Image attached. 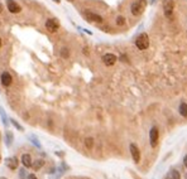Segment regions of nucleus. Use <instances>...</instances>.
I'll list each match as a JSON object with an SVG mask.
<instances>
[{"instance_id":"obj_1","label":"nucleus","mask_w":187,"mask_h":179,"mask_svg":"<svg viewBox=\"0 0 187 179\" xmlns=\"http://www.w3.org/2000/svg\"><path fill=\"white\" fill-rule=\"evenodd\" d=\"M146 8H147V0H137V1L131 4L130 11L133 15L138 16V15L143 14V11L146 10Z\"/></svg>"},{"instance_id":"obj_2","label":"nucleus","mask_w":187,"mask_h":179,"mask_svg":"<svg viewBox=\"0 0 187 179\" xmlns=\"http://www.w3.org/2000/svg\"><path fill=\"white\" fill-rule=\"evenodd\" d=\"M135 46L140 51H146V49L149 47V37L147 33H142L138 35V38L135 39Z\"/></svg>"},{"instance_id":"obj_3","label":"nucleus","mask_w":187,"mask_h":179,"mask_svg":"<svg viewBox=\"0 0 187 179\" xmlns=\"http://www.w3.org/2000/svg\"><path fill=\"white\" fill-rule=\"evenodd\" d=\"M46 29L48 30L50 33H56L57 30L59 29V20L57 19V18H50V19L46 20Z\"/></svg>"},{"instance_id":"obj_4","label":"nucleus","mask_w":187,"mask_h":179,"mask_svg":"<svg viewBox=\"0 0 187 179\" xmlns=\"http://www.w3.org/2000/svg\"><path fill=\"white\" fill-rule=\"evenodd\" d=\"M173 9H174V1L173 0H164L163 1V11H164V15L167 18H172Z\"/></svg>"},{"instance_id":"obj_5","label":"nucleus","mask_w":187,"mask_h":179,"mask_svg":"<svg viewBox=\"0 0 187 179\" xmlns=\"http://www.w3.org/2000/svg\"><path fill=\"white\" fill-rule=\"evenodd\" d=\"M7 8L13 14H18L22 11V7L17 1H14V0H7Z\"/></svg>"},{"instance_id":"obj_6","label":"nucleus","mask_w":187,"mask_h":179,"mask_svg":"<svg viewBox=\"0 0 187 179\" xmlns=\"http://www.w3.org/2000/svg\"><path fill=\"white\" fill-rule=\"evenodd\" d=\"M158 136H159L158 129H157L155 126L150 129V131H149V140H150V145H152V148H155L157 146V143H158Z\"/></svg>"},{"instance_id":"obj_7","label":"nucleus","mask_w":187,"mask_h":179,"mask_svg":"<svg viewBox=\"0 0 187 179\" xmlns=\"http://www.w3.org/2000/svg\"><path fill=\"white\" fill-rule=\"evenodd\" d=\"M116 59H118V58H116V55H115V54H113V53H106V54L102 55V62H104V64L107 66V67H110V66H114V64H115Z\"/></svg>"},{"instance_id":"obj_8","label":"nucleus","mask_w":187,"mask_h":179,"mask_svg":"<svg viewBox=\"0 0 187 179\" xmlns=\"http://www.w3.org/2000/svg\"><path fill=\"white\" fill-rule=\"evenodd\" d=\"M0 81H2V85L4 87H9V86L13 83V77H11L9 72H3L2 77H0Z\"/></svg>"},{"instance_id":"obj_9","label":"nucleus","mask_w":187,"mask_h":179,"mask_svg":"<svg viewBox=\"0 0 187 179\" xmlns=\"http://www.w3.org/2000/svg\"><path fill=\"white\" fill-rule=\"evenodd\" d=\"M129 149H130V153H131L133 160H134L135 163H139L140 162V151H139V149H138V146L135 144H130Z\"/></svg>"},{"instance_id":"obj_10","label":"nucleus","mask_w":187,"mask_h":179,"mask_svg":"<svg viewBox=\"0 0 187 179\" xmlns=\"http://www.w3.org/2000/svg\"><path fill=\"white\" fill-rule=\"evenodd\" d=\"M85 16L89 22H95V23H102V16L99 14L91 13V11H85Z\"/></svg>"},{"instance_id":"obj_11","label":"nucleus","mask_w":187,"mask_h":179,"mask_svg":"<svg viewBox=\"0 0 187 179\" xmlns=\"http://www.w3.org/2000/svg\"><path fill=\"white\" fill-rule=\"evenodd\" d=\"M22 163L26 168H31L32 166V157L31 154H23L22 155Z\"/></svg>"},{"instance_id":"obj_12","label":"nucleus","mask_w":187,"mask_h":179,"mask_svg":"<svg viewBox=\"0 0 187 179\" xmlns=\"http://www.w3.org/2000/svg\"><path fill=\"white\" fill-rule=\"evenodd\" d=\"M44 160L43 159H37V160H34V162H32V166H33V169H35V170H38V169H41L42 166L44 165Z\"/></svg>"},{"instance_id":"obj_13","label":"nucleus","mask_w":187,"mask_h":179,"mask_svg":"<svg viewBox=\"0 0 187 179\" xmlns=\"http://www.w3.org/2000/svg\"><path fill=\"white\" fill-rule=\"evenodd\" d=\"M7 165L9 166L10 169H17V168H18V159H17V158H11V159H8Z\"/></svg>"},{"instance_id":"obj_14","label":"nucleus","mask_w":187,"mask_h":179,"mask_svg":"<svg viewBox=\"0 0 187 179\" xmlns=\"http://www.w3.org/2000/svg\"><path fill=\"white\" fill-rule=\"evenodd\" d=\"M178 111H179L181 116L187 117V103H185V102L181 103V105H179V107H178Z\"/></svg>"},{"instance_id":"obj_15","label":"nucleus","mask_w":187,"mask_h":179,"mask_svg":"<svg viewBox=\"0 0 187 179\" xmlns=\"http://www.w3.org/2000/svg\"><path fill=\"white\" fill-rule=\"evenodd\" d=\"M125 18L124 16H122V15H119L118 18H116V25H119V27H123L124 24H125Z\"/></svg>"},{"instance_id":"obj_16","label":"nucleus","mask_w":187,"mask_h":179,"mask_svg":"<svg viewBox=\"0 0 187 179\" xmlns=\"http://www.w3.org/2000/svg\"><path fill=\"white\" fill-rule=\"evenodd\" d=\"M85 145H86L87 149H91V148L94 146V139L92 138H87L85 140Z\"/></svg>"},{"instance_id":"obj_17","label":"nucleus","mask_w":187,"mask_h":179,"mask_svg":"<svg viewBox=\"0 0 187 179\" xmlns=\"http://www.w3.org/2000/svg\"><path fill=\"white\" fill-rule=\"evenodd\" d=\"M59 54H61V57H63V58H68V49L67 48H62L61 52H59Z\"/></svg>"},{"instance_id":"obj_18","label":"nucleus","mask_w":187,"mask_h":179,"mask_svg":"<svg viewBox=\"0 0 187 179\" xmlns=\"http://www.w3.org/2000/svg\"><path fill=\"white\" fill-rule=\"evenodd\" d=\"M171 177L172 179H181V175L177 170H171Z\"/></svg>"},{"instance_id":"obj_19","label":"nucleus","mask_w":187,"mask_h":179,"mask_svg":"<svg viewBox=\"0 0 187 179\" xmlns=\"http://www.w3.org/2000/svg\"><path fill=\"white\" fill-rule=\"evenodd\" d=\"M10 121H11V124H13V125H14V126H15V127L18 129V130H20V131H23V127H22V126H20L19 124H18V122H17L15 120H13V119H10Z\"/></svg>"},{"instance_id":"obj_20","label":"nucleus","mask_w":187,"mask_h":179,"mask_svg":"<svg viewBox=\"0 0 187 179\" xmlns=\"http://www.w3.org/2000/svg\"><path fill=\"white\" fill-rule=\"evenodd\" d=\"M28 179H38V178L35 177L34 174H29V175H28Z\"/></svg>"},{"instance_id":"obj_21","label":"nucleus","mask_w":187,"mask_h":179,"mask_svg":"<svg viewBox=\"0 0 187 179\" xmlns=\"http://www.w3.org/2000/svg\"><path fill=\"white\" fill-rule=\"evenodd\" d=\"M183 164H185V166L187 168V155H185V158H183Z\"/></svg>"},{"instance_id":"obj_22","label":"nucleus","mask_w":187,"mask_h":179,"mask_svg":"<svg viewBox=\"0 0 187 179\" xmlns=\"http://www.w3.org/2000/svg\"><path fill=\"white\" fill-rule=\"evenodd\" d=\"M2 11H3V5L0 4V13H2Z\"/></svg>"},{"instance_id":"obj_23","label":"nucleus","mask_w":187,"mask_h":179,"mask_svg":"<svg viewBox=\"0 0 187 179\" xmlns=\"http://www.w3.org/2000/svg\"><path fill=\"white\" fill-rule=\"evenodd\" d=\"M53 1H55V3H59V0H53Z\"/></svg>"},{"instance_id":"obj_24","label":"nucleus","mask_w":187,"mask_h":179,"mask_svg":"<svg viewBox=\"0 0 187 179\" xmlns=\"http://www.w3.org/2000/svg\"><path fill=\"white\" fill-rule=\"evenodd\" d=\"M0 47H2V38H0Z\"/></svg>"},{"instance_id":"obj_25","label":"nucleus","mask_w":187,"mask_h":179,"mask_svg":"<svg viewBox=\"0 0 187 179\" xmlns=\"http://www.w3.org/2000/svg\"><path fill=\"white\" fill-rule=\"evenodd\" d=\"M0 179H7V178H4V177H3V178H0Z\"/></svg>"},{"instance_id":"obj_26","label":"nucleus","mask_w":187,"mask_h":179,"mask_svg":"<svg viewBox=\"0 0 187 179\" xmlns=\"http://www.w3.org/2000/svg\"><path fill=\"white\" fill-rule=\"evenodd\" d=\"M185 179H187V174H186V177H185Z\"/></svg>"},{"instance_id":"obj_27","label":"nucleus","mask_w":187,"mask_h":179,"mask_svg":"<svg viewBox=\"0 0 187 179\" xmlns=\"http://www.w3.org/2000/svg\"><path fill=\"white\" fill-rule=\"evenodd\" d=\"M68 1H74V0H68Z\"/></svg>"},{"instance_id":"obj_28","label":"nucleus","mask_w":187,"mask_h":179,"mask_svg":"<svg viewBox=\"0 0 187 179\" xmlns=\"http://www.w3.org/2000/svg\"><path fill=\"white\" fill-rule=\"evenodd\" d=\"M0 138H2V134H0Z\"/></svg>"},{"instance_id":"obj_29","label":"nucleus","mask_w":187,"mask_h":179,"mask_svg":"<svg viewBox=\"0 0 187 179\" xmlns=\"http://www.w3.org/2000/svg\"><path fill=\"white\" fill-rule=\"evenodd\" d=\"M0 160H2V157H0Z\"/></svg>"}]
</instances>
